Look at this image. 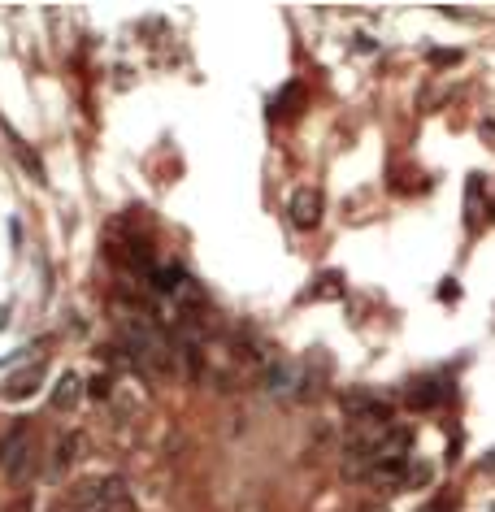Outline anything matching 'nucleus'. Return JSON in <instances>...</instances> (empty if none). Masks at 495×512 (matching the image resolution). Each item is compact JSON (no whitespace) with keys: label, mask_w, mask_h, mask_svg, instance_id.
<instances>
[{"label":"nucleus","mask_w":495,"mask_h":512,"mask_svg":"<svg viewBox=\"0 0 495 512\" xmlns=\"http://www.w3.org/2000/svg\"><path fill=\"white\" fill-rule=\"evenodd\" d=\"M0 465H5V478L9 482H22L31 469V452H27V430H9L0 439Z\"/></svg>","instance_id":"nucleus-1"},{"label":"nucleus","mask_w":495,"mask_h":512,"mask_svg":"<svg viewBox=\"0 0 495 512\" xmlns=\"http://www.w3.org/2000/svg\"><path fill=\"white\" fill-rule=\"evenodd\" d=\"M287 213H291V226H300V230H313L317 222H322V196H317L313 187H300V191H291V200H287Z\"/></svg>","instance_id":"nucleus-2"},{"label":"nucleus","mask_w":495,"mask_h":512,"mask_svg":"<svg viewBox=\"0 0 495 512\" xmlns=\"http://www.w3.org/2000/svg\"><path fill=\"white\" fill-rule=\"evenodd\" d=\"M79 400V374H61L53 387V408H74Z\"/></svg>","instance_id":"nucleus-3"},{"label":"nucleus","mask_w":495,"mask_h":512,"mask_svg":"<svg viewBox=\"0 0 495 512\" xmlns=\"http://www.w3.org/2000/svg\"><path fill=\"white\" fill-rule=\"evenodd\" d=\"M40 378H44V365H35L27 378H14V387H5V400H27V395L40 387Z\"/></svg>","instance_id":"nucleus-4"},{"label":"nucleus","mask_w":495,"mask_h":512,"mask_svg":"<svg viewBox=\"0 0 495 512\" xmlns=\"http://www.w3.org/2000/svg\"><path fill=\"white\" fill-rule=\"evenodd\" d=\"M79 443H83V439H79V434H66V439H61V443H57V452H53V469H57V473H61V469H66V465H70V460H74V456H79Z\"/></svg>","instance_id":"nucleus-5"}]
</instances>
